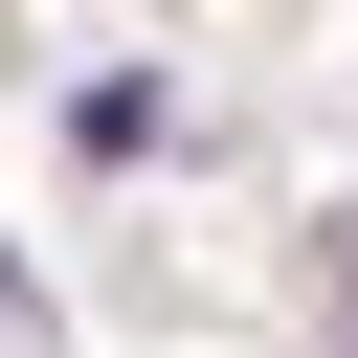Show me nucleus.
<instances>
[{"instance_id": "f257e3e1", "label": "nucleus", "mask_w": 358, "mask_h": 358, "mask_svg": "<svg viewBox=\"0 0 358 358\" xmlns=\"http://www.w3.org/2000/svg\"><path fill=\"white\" fill-rule=\"evenodd\" d=\"M0 336H45V291H22V268H0Z\"/></svg>"}, {"instance_id": "f03ea898", "label": "nucleus", "mask_w": 358, "mask_h": 358, "mask_svg": "<svg viewBox=\"0 0 358 358\" xmlns=\"http://www.w3.org/2000/svg\"><path fill=\"white\" fill-rule=\"evenodd\" d=\"M336 313H358V224H336Z\"/></svg>"}]
</instances>
